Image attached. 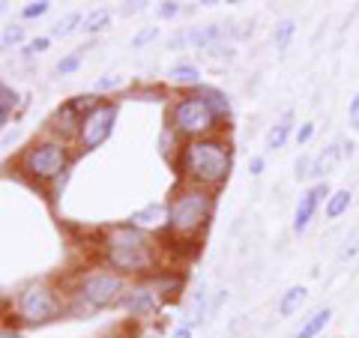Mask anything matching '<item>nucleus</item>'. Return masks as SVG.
<instances>
[{
    "label": "nucleus",
    "mask_w": 359,
    "mask_h": 338,
    "mask_svg": "<svg viewBox=\"0 0 359 338\" xmlns=\"http://www.w3.org/2000/svg\"><path fill=\"white\" fill-rule=\"evenodd\" d=\"M347 207H351V191L347 189H339V191H332L330 201H327V219L335 222V219H341Z\"/></svg>",
    "instance_id": "nucleus-19"
},
{
    "label": "nucleus",
    "mask_w": 359,
    "mask_h": 338,
    "mask_svg": "<svg viewBox=\"0 0 359 338\" xmlns=\"http://www.w3.org/2000/svg\"><path fill=\"white\" fill-rule=\"evenodd\" d=\"M294 30H297V25H294V21H290V18L278 21V27H276V33H273L276 48H287V42L294 39Z\"/></svg>",
    "instance_id": "nucleus-25"
},
{
    "label": "nucleus",
    "mask_w": 359,
    "mask_h": 338,
    "mask_svg": "<svg viewBox=\"0 0 359 338\" xmlns=\"http://www.w3.org/2000/svg\"><path fill=\"white\" fill-rule=\"evenodd\" d=\"M81 60H84V51H75V54H69V58H63V60L57 63V75H72V72H78Z\"/></svg>",
    "instance_id": "nucleus-29"
},
{
    "label": "nucleus",
    "mask_w": 359,
    "mask_h": 338,
    "mask_svg": "<svg viewBox=\"0 0 359 338\" xmlns=\"http://www.w3.org/2000/svg\"><path fill=\"white\" fill-rule=\"evenodd\" d=\"M314 138V123H302L297 129V144H309Z\"/></svg>",
    "instance_id": "nucleus-34"
},
{
    "label": "nucleus",
    "mask_w": 359,
    "mask_h": 338,
    "mask_svg": "<svg viewBox=\"0 0 359 338\" xmlns=\"http://www.w3.org/2000/svg\"><path fill=\"white\" fill-rule=\"evenodd\" d=\"M0 42H4V48H15V45L25 42V27L21 25H6L4 27V39Z\"/></svg>",
    "instance_id": "nucleus-26"
},
{
    "label": "nucleus",
    "mask_w": 359,
    "mask_h": 338,
    "mask_svg": "<svg viewBox=\"0 0 359 338\" xmlns=\"http://www.w3.org/2000/svg\"><path fill=\"white\" fill-rule=\"evenodd\" d=\"M306 297H309V290L302 288V285L287 288L285 297L278 299V314H282V318H290V314H297V311L302 309V302H306Z\"/></svg>",
    "instance_id": "nucleus-16"
},
{
    "label": "nucleus",
    "mask_w": 359,
    "mask_h": 338,
    "mask_svg": "<svg viewBox=\"0 0 359 338\" xmlns=\"http://www.w3.org/2000/svg\"><path fill=\"white\" fill-rule=\"evenodd\" d=\"M249 171H252V177H257V174H264V159H261V156H255V159L249 162Z\"/></svg>",
    "instance_id": "nucleus-38"
},
{
    "label": "nucleus",
    "mask_w": 359,
    "mask_h": 338,
    "mask_svg": "<svg viewBox=\"0 0 359 338\" xmlns=\"http://www.w3.org/2000/svg\"><path fill=\"white\" fill-rule=\"evenodd\" d=\"M114 120H117V108L114 105H102L96 111V114H90L81 126V135H78V150L81 153H93L99 150L102 144L111 138V132H114Z\"/></svg>",
    "instance_id": "nucleus-8"
},
{
    "label": "nucleus",
    "mask_w": 359,
    "mask_h": 338,
    "mask_svg": "<svg viewBox=\"0 0 359 338\" xmlns=\"http://www.w3.org/2000/svg\"><path fill=\"white\" fill-rule=\"evenodd\" d=\"M339 144H341V153L351 159V156H353V141H339Z\"/></svg>",
    "instance_id": "nucleus-42"
},
{
    "label": "nucleus",
    "mask_w": 359,
    "mask_h": 338,
    "mask_svg": "<svg viewBox=\"0 0 359 338\" xmlns=\"http://www.w3.org/2000/svg\"><path fill=\"white\" fill-rule=\"evenodd\" d=\"M198 78H201V72L189 63H177L168 69V81H174L180 87H198Z\"/></svg>",
    "instance_id": "nucleus-18"
},
{
    "label": "nucleus",
    "mask_w": 359,
    "mask_h": 338,
    "mask_svg": "<svg viewBox=\"0 0 359 338\" xmlns=\"http://www.w3.org/2000/svg\"><path fill=\"white\" fill-rule=\"evenodd\" d=\"M51 126L57 129V132L63 135V138H72V135L78 138V135H81V126H84V117L72 108V102H63L57 111H54Z\"/></svg>",
    "instance_id": "nucleus-11"
},
{
    "label": "nucleus",
    "mask_w": 359,
    "mask_h": 338,
    "mask_svg": "<svg viewBox=\"0 0 359 338\" xmlns=\"http://www.w3.org/2000/svg\"><path fill=\"white\" fill-rule=\"evenodd\" d=\"M108 264L117 273H147L156 264V245L147 231L135 224H120L108 234Z\"/></svg>",
    "instance_id": "nucleus-2"
},
{
    "label": "nucleus",
    "mask_w": 359,
    "mask_h": 338,
    "mask_svg": "<svg viewBox=\"0 0 359 338\" xmlns=\"http://www.w3.org/2000/svg\"><path fill=\"white\" fill-rule=\"evenodd\" d=\"M156 36H159V30H156V27H144V30L138 33V36L132 39V45H135V48H144V45H147V42H153Z\"/></svg>",
    "instance_id": "nucleus-32"
},
{
    "label": "nucleus",
    "mask_w": 359,
    "mask_h": 338,
    "mask_svg": "<svg viewBox=\"0 0 359 338\" xmlns=\"http://www.w3.org/2000/svg\"><path fill=\"white\" fill-rule=\"evenodd\" d=\"M344 159V153H341V144L335 141V144H330L327 150H323L318 159H314V168H311V177L314 180H323V177H330L332 171H335V165H339Z\"/></svg>",
    "instance_id": "nucleus-14"
},
{
    "label": "nucleus",
    "mask_w": 359,
    "mask_h": 338,
    "mask_svg": "<svg viewBox=\"0 0 359 338\" xmlns=\"http://www.w3.org/2000/svg\"><path fill=\"white\" fill-rule=\"evenodd\" d=\"M0 338H21V332L13 330V326H4V330H0Z\"/></svg>",
    "instance_id": "nucleus-41"
},
{
    "label": "nucleus",
    "mask_w": 359,
    "mask_h": 338,
    "mask_svg": "<svg viewBox=\"0 0 359 338\" xmlns=\"http://www.w3.org/2000/svg\"><path fill=\"white\" fill-rule=\"evenodd\" d=\"M51 45V36H39V39H33L30 45H25V58H33L36 51H45Z\"/></svg>",
    "instance_id": "nucleus-33"
},
{
    "label": "nucleus",
    "mask_w": 359,
    "mask_h": 338,
    "mask_svg": "<svg viewBox=\"0 0 359 338\" xmlns=\"http://www.w3.org/2000/svg\"><path fill=\"white\" fill-rule=\"evenodd\" d=\"M66 165H69V150H66V144L57 138H45V141L30 144L25 156H21V171L33 180H54L57 174L66 171Z\"/></svg>",
    "instance_id": "nucleus-6"
},
{
    "label": "nucleus",
    "mask_w": 359,
    "mask_h": 338,
    "mask_svg": "<svg viewBox=\"0 0 359 338\" xmlns=\"http://www.w3.org/2000/svg\"><path fill=\"white\" fill-rule=\"evenodd\" d=\"M18 105V93L9 84H0V126H9V114Z\"/></svg>",
    "instance_id": "nucleus-20"
},
{
    "label": "nucleus",
    "mask_w": 359,
    "mask_h": 338,
    "mask_svg": "<svg viewBox=\"0 0 359 338\" xmlns=\"http://www.w3.org/2000/svg\"><path fill=\"white\" fill-rule=\"evenodd\" d=\"M192 330H195V326H189V323H180L177 330L171 332V338H192Z\"/></svg>",
    "instance_id": "nucleus-37"
},
{
    "label": "nucleus",
    "mask_w": 359,
    "mask_h": 338,
    "mask_svg": "<svg viewBox=\"0 0 359 338\" xmlns=\"http://www.w3.org/2000/svg\"><path fill=\"white\" fill-rule=\"evenodd\" d=\"M117 87H123V78H120V75H102V78L96 81L99 93H105V90H117Z\"/></svg>",
    "instance_id": "nucleus-30"
},
{
    "label": "nucleus",
    "mask_w": 359,
    "mask_h": 338,
    "mask_svg": "<svg viewBox=\"0 0 359 338\" xmlns=\"http://www.w3.org/2000/svg\"><path fill=\"white\" fill-rule=\"evenodd\" d=\"M290 129H294V114L287 111V114L266 132V150H282L285 141H287V135H290Z\"/></svg>",
    "instance_id": "nucleus-17"
},
{
    "label": "nucleus",
    "mask_w": 359,
    "mask_h": 338,
    "mask_svg": "<svg viewBox=\"0 0 359 338\" xmlns=\"http://www.w3.org/2000/svg\"><path fill=\"white\" fill-rule=\"evenodd\" d=\"M219 27L216 25H207V27H198V30H189V42L198 45V48H210L212 42L219 39Z\"/></svg>",
    "instance_id": "nucleus-23"
},
{
    "label": "nucleus",
    "mask_w": 359,
    "mask_h": 338,
    "mask_svg": "<svg viewBox=\"0 0 359 338\" xmlns=\"http://www.w3.org/2000/svg\"><path fill=\"white\" fill-rule=\"evenodd\" d=\"M144 6H147V4H126V6H123V15H138Z\"/></svg>",
    "instance_id": "nucleus-39"
},
{
    "label": "nucleus",
    "mask_w": 359,
    "mask_h": 338,
    "mask_svg": "<svg viewBox=\"0 0 359 338\" xmlns=\"http://www.w3.org/2000/svg\"><path fill=\"white\" fill-rule=\"evenodd\" d=\"M212 311V306H210V294H207V288H198L192 297H189V302H186V309H183V323H189V326H198V323H204V318Z\"/></svg>",
    "instance_id": "nucleus-12"
},
{
    "label": "nucleus",
    "mask_w": 359,
    "mask_h": 338,
    "mask_svg": "<svg viewBox=\"0 0 359 338\" xmlns=\"http://www.w3.org/2000/svg\"><path fill=\"white\" fill-rule=\"evenodd\" d=\"M347 117H351V126L359 132V93L353 96V102H351V108H347Z\"/></svg>",
    "instance_id": "nucleus-36"
},
{
    "label": "nucleus",
    "mask_w": 359,
    "mask_h": 338,
    "mask_svg": "<svg viewBox=\"0 0 359 338\" xmlns=\"http://www.w3.org/2000/svg\"><path fill=\"white\" fill-rule=\"evenodd\" d=\"M330 195L332 191H330L327 183H318V186H311L309 191H302L297 212H294V234H306V228L314 219V212H318V207L323 204V201H330Z\"/></svg>",
    "instance_id": "nucleus-9"
},
{
    "label": "nucleus",
    "mask_w": 359,
    "mask_h": 338,
    "mask_svg": "<svg viewBox=\"0 0 359 338\" xmlns=\"http://www.w3.org/2000/svg\"><path fill=\"white\" fill-rule=\"evenodd\" d=\"M330 320H332V309H318L306 323L299 326V332H297L294 338H318L323 330H327Z\"/></svg>",
    "instance_id": "nucleus-15"
},
{
    "label": "nucleus",
    "mask_w": 359,
    "mask_h": 338,
    "mask_svg": "<svg viewBox=\"0 0 359 338\" xmlns=\"http://www.w3.org/2000/svg\"><path fill=\"white\" fill-rule=\"evenodd\" d=\"M212 207H216V198L207 189H195V186L180 189L171 207H168V228L177 236H198L207 228Z\"/></svg>",
    "instance_id": "nucleus-3"
},
{
    "label": "nucleus",
    "mask_w": 359,
    "mask_h": 338,
    "mask_svg": "<svg viewBox=\"0 0 359 338\" xmlns=\"http://www.w3.org/2000/svg\"><path fill=\"white\" fill-rule=\"evenodd\" d=\"M51 9V4L48 0H33V4H27L25 9H21V18H27V21H33V18H42L45 13Z\"/></svg>",
    "instance_id": "nucleus-28"
},
{
    "label": "nucleus",
    "mask_w": 359,
    "mask_h": 338,
    "mask_svg": "<svg viewBox=\"0 0 359 338\" xmlns=\"http://www.w3.org/2000/svg\"><path fill=\"white\" fill-rule=\"evenodd\" d=\"M222 114L212 108L207 99L195 96H183L171 111V126L177 135H186V138H210V132L219 126Z\"/></svg>",
    "instance_id": "nucleus-4"
},
{
    "label": "nucleus",
    "mask_w": 359,
    "mask_h": 338,
    "mask_svg": "<svg viewBox=\"0 0 359 338\" xmlns=\"http://www.w3.org/2000/svg\"><path fill=\"white\" fill-rule=\"evenodd\" d=\"M186 42H189V33H177V36H171V42H168V45L177 48V45H186Z\"/></svg>",
    "instance_id": "nucleus-40"
},
{
    "label": "nucleus",
    "mask_w": 359,
    "mask_h": 338,
    "mask_svg": "<svg viewBox=\"0 0 359 338\" xmlns=\"http://www.w3.org/2000/svg\"><path fill=\"white\" fill-rule=\"evenodd\" d=\"M356 252H359V224H356V228H353L351 234L344 236V245H341L339 257H341V261H351V257H353Z\"/></svg>",
    "instance_id": "nucleus-27"
},
{
    "label": "nucleus",
    "mask_w": 359,
    "mask_h": 338,
    "mask_svg": "<svg viewBox=\"0 0 359 338\" xmlns=\"http://www.w3.org/2000/svg\"><path fill=\"white\" fill-rule=\"evenodd\" d=\"M129 224H135V228L147 231V228H162V224H168V207L165 204H147L144 210L132 212Z\"/></svg>",
    "instance_id": "nucleus-13"
},
{
    "label": "nucleus",
    "mask_w": 359,
    "mask_h": 338,
    "mask_svg": "<svg viewBox=\"0 0 359 338\" xmlns=\"http://www.w3.org/2000/svg\"><path fill=\"white\" fill-rule=\"evenodd\" d=\"M78 25H81V13H66L57 25L51 27V36H69Z\"/></svg>",
    "instance_id": "nucleus-24"
},
{
    "label": "nucleus",
    "mask_w": 359,
    "mask_h": 338,
    "mask_svg": "<svg viewBox=\"0 0 359 338\" xmlns=\"http://www.w3.org/2000/svg\"><path fill=\"white\" fill-rule=\"evenodd\" d=\"M108 25H111V13H108V9H93V13L84 18V33L96 36V33L108 30Z\"/></svg>",
    "instance_id": "nucleus-22"
},
{
    "label": "nucleus",
    "mask_w": 359,
    "mask_h": 338,
    "mask_svg": "<svg viewBox=\"0 0 359 338\" xmlns=\"http://www.w3.org/2000/svg\"><path fill=\"white\" fill-rule=\"evenodd\" d=\"M231 165H233L231 141H222V138H195L180 153V168H183V177L189 180V186L207 189V191L219 189L228 180Z\"/></svg>",
    "instance_id": "nucleus-1"
},
{
    "label": "nucleus",
    "mask_w": 359,
    "mask_h": 338,
    "mask_svg": "<svg viewBox=\"0 0 359 338\" xmlns=\"http://www.w3.org/2000/svg\"><path fill=\"white\" fill-rule=\"evenodd\" d=\"M78 297H81L87 306H93V309L114 306L120 297H126V281H123L120 273L102 269V273H93V276H87L81 281V288H78Z\"/></svg>",
    "instance_id": "nucleus-7"
},
{
    "label": "nucleus",
    "mask_w": 359,
    "mask_h": 338,
    "mask_svg": "<svg viewBox=\"0 0 359 338\" xmlns=\"http://www.w3.org/2000/svg\"><path fill=\"white\" fill-rule=\"evenodd\" d=\"M198 96L201 99H207V102L219 111V114L224 117V114H231V105H228V96L222 93V90H216V87H198Z\"/></svg>",
    "instance_id": "nucleus-21"
},
{
    "label": "nucleus",
    "mask_w": 359,
    "mask_h": 338,
    "mask_svg": "<svg viewBox=\"0 0 359 338\" xmlns=\"http://www.w3.org/2000/svg\"><path fill=\"white\" fill-rule=\"evenodd\" d=\"M15 311L25 323L39 326V323H48L54 318H60L63 302H60V294L51 285H45V281H30V285H25L18 290Z\"/></svg>",
    "instance_id": "nucleus-5"
},
{
    "label": "nucleus",
    "mask_w": 359,
    "mask_h": 338,
    "mask_svg": "<svg viewBox=\"0 0 359 338\" xmlns=\"http://www.w3.org/2000/svg\"><path fill=\"white\" fill-rule=\"evenodd\" d=\"M311 168H314V159H309V156H299V159H297V177H311Z\"/></svg>",
    "instance_id": "nucleus-35"
},
{
    "label": "nucleus",
    "mask_w": 359,
    "mask_h": 338,
    "mask_svg": "<svg viewBox=\"0 0 359 338\" xmlns=\"http://www.w3.org/2000/svg\"><path fill=\"white\" fill-rule=\"evenodd\" d=\"M156 15H159V18H174V15H180V4H177V0H165V4L156 6Z\"/></svg>",
    "instance_id": "nucleus-31"
},
{
    "label": "nucleus",
    "mask_w": 359,
    "mask_h": 338,
    "mask_svg": "<svg viewBox=\"0 0 359 338\" xmlns=\"http://www.w3.org/2000/svg\"><path fill=\"white\" fill-rule=\"evenodd\" d=\"M123 306H126L132 318H150V314H156V309H159V297L150 294L147 288H132V290H126V297H123Z\"/></svg>",
    "instance_id": "nucleus-10"
}]
</instances>
